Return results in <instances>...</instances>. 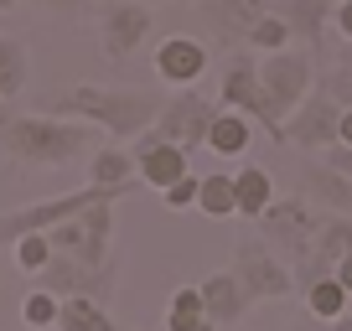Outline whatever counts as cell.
<instances>
[{"label": "cell", "mask_w": 352, "mask_h": 331, "mask_svg": "<svg viewBox=\"0 0 352 331\" xmlns=\"http://www.w3.org/2000/svg\"><path fill=\"white\" fill-rule=\"evenodd\" d=\"M47 114H63V119H88L99 124L114 140H135L155 124V114L166 109V99L155 89H109V83H73V89L52 93L42 104Z\"/></svg>", "instance_id": "cell-1"}, {"label": "cell", "mask_w": 352, "mask_h": 331, "mask_svg": "<svg viewBox=\"0 0 352 331\" xmlns=\"http://www.w3.org/2000/svg\"><path fill=\"white\" fill-rule=\"evenodd\" d=\"M99 124L88 119H63V114H0V145L21 166H67L94 150Z\"/></svg>", "instance_id": "cell-2"}, {"label": "cell", "mask_w": 352, "mask_h": 331, "mask_svg": "<svg viewBox=\"0 0 352 331\" xmlns=\"http://www.w3.org/2000/svg\"><path fill=\"white\" fill-rule=\"evenodd\" d=\"M316 57L306 47H280V52L259 57V83H264V109H270V124L264 135L275 145H285V119L306 104V93L316 89Z\"/></svg>", "instance_id": "cell-3"}, {"label": "cell", "mask_w": 352, "mask_h": 331, "mask_svg": "<svg viewBox=\"0 0 352 331\" xmlns=\"http://www.w3.org/2000/svg\"><path fill=\"white\" fill-rule=\"evenodd\" d=\"M259 238L275 249V254H285L290 264H300V259L311 254V243H316V233H321V207L311 197H275L270 207L259 212Z\"/></svg>", "instance_id": "cell-4"}, {"label": "cell", "mask_w": 352, "mask_h": 331, "mask_svg": "<svg viewBox=\"0 0 352 331\" xmlns=\"http://www.w3.org/2000/svg\"><path fill=\"white\" fill-rule=\"evenodd\" d=\"M130 192H135V181L130 187H99V181H88V187L67 192V197H47V202H32V207H21V212H6V218H0V243H16L21 233H47L52 222L78 218V212H88L94 202H124Z\"/></svg>", "instance_id": "cell-5"}, {"label": "cell", "mask_w": 352, "mask_h": 331, "mask_svg": "<svg viewBox=\"0 0 352 331\" xmlns=\"http://www.w3.org/2000/svg\"><path fill=\"white\" fill-rule=\"evenodd\" d=\"M228 269L239 275V285H243L249 300H285V295H296V264H290L285 254H275L259 233L233 243V264Z\"/></svg>", "instance_id": "cell-6"}, {"label": "cell", "mask_w": 352, "mask_h": 331, "mask_svg": "<svg viewBox=\"0 0 352 331\" xmlns=\"http://www.w3.org/2000/svg\"><path fill=\"white\" fill-rule=\"evenodd\" d=\"M218 114H223L218 99H202L197 89H176L171 99H166V109L155 114L151 135H155V140H176V145H187V150H197V145H208V130H212Z\"/></svg>", "instance_id": "cell-7"}, {"label": "cell", "mask_w": 352, "mask_h": 331, "mask_svg": "<svg viewBox=\"0 0 352 331\" xmlns=\"http://www.w3.org/2000/svg\"><path fill=\"white\" fill-rule=\"evenodd\" d=\"M285 140L300 145V150H327V145L342 140V104L331 99L321 83L306 93V104L285 119Z\"/></svg>", "instance_id": "cell-8"}, {"label": "cell", "mask_w": 352, "mask_h": 331, "mask_svg": "<svg viewBox=\"0 0 352 331\" xmlns=\"http://www.w3.org/2000/svg\"><path fill=\"white\" fill-rule=\"evenodd\" d=\"M151 36V5L145 0H109L99 5V47L109 62H124Z\"/></svg>", "instance_id": "cell-9"}, {"label": "cell", "mask_w": 352, "mask_h": 331, "mask_svg": "<svg viewBox=\"0 0 352 331\" xmlns=\"http://www.w3.org/2000/svg\"><path fill=\"white\" fill-rule=\"evenodd\" d=\"M218 104H223V109L249 114L259 130L270 124V109H264V83H259V57H254V47H243V52L228 57V67H223V89H218Z\"/></svg>", "instance_id": "cell-10"}, {"label": "cell", "mask_w": 352, "mask_h": 331, "mask_svg": "<svg viewBox=\"0 0 352 331\" xmlns=\"http://www.w3.org/2000/svg\"><path fill=\"white\" fill-rule=\"evenodd\" d=\"M192 11L202 16V26H208L223 47H243L249 42V26L259 21L264 11H275V5H270V0H197Z\"/></svg>", "instance_id": "cell-11"}, {"label": "cell", "mask_w": 352, "mask_h": 331, "mask_svg": "<svg viewBox=\"0 0 352 331\" xmlns=\"http://www.w3.org/2000/svg\"><path fill=\"white\" fill-rule=\"evenodd\" d=\"M135 171H140V187L166 192L171 181H182V176L192 171V166H187V145H176V140H155L151 130L135 135Z\"/></svg>", "instance_id": "cell-12"}, {"label": "cell", "mask_w": 352, "mask_h": 331, "mask_svg": "<svg viewBox=\"0 0 352 331\" xmlns=\"http://www.w3.org/2000/svg\"><path fill=\"white\" fill-rule=\"evenodd\" d=\"M155 78L161 83H171V89H192V83H202V73H208V47L197 42V36H166L161 47H155Z\"/></svg>", "instance_id": "cell-13"}, {"label": "cell", "mask_w": 352, "mask_h": 331, "mask_svg": "<svg viewBox=\"0 0 352 331\" xmlns=\"http://www.w3.org/2000/svg\"><path fill=\"white\" fill-rule=\"evenodd\" d=\"M275 11L285 16L296 42L316 57V67H327V21H331V11H337V0H280Z\"/></svg>", "instance_id": "cell-14"}, {"label": "cell", "mask_w": 352, "mask_h": 331, "mask_svg": "<svg viewBox=\"0 0 352 331\" xmlns=\"http://www.w3.org/2000/svg\"><path fill=\"white\" fill-rule=\"evenodd\" d=\"M300 187H306V197L316 202V207L347 212L352 218V176L347 171H337V166H327V161H306L300 166Z\"/></svg>", "instance_id": "cell-15"}, {"label": "cell", "mask_w": 352, "mask_h": 331, "mask_svg": "<svg viewBox=\"0 0 352 331\" xmlns=\"http://www.w3.org/2000/svg\"><path fill=\"white\" fill-rule=\"evenodd\" d=\"M202 306H208L212 326H239L243 310H249L254 300L243 295V285H239V275H233V269H218V275L202 279Z\"/></svg>", "instance_id": "cell-16"}, {"label": "cell", "mask_w": 352, "mask_h": 331, "mask_svg": "<svg viewBox=\"0 0 352 331\" xmlns=\"http://www.w3.org/2000/svg\"><path fill=\"white\" fill-rule=\"evenodd\" d=\"M114 207L120 202H94L83 212V243H78V259L88 269H104L114 264Z\"/></svg>", "instance_id": "cell-17"}, {"label": "cell", "mask_w": 352, "mask_h": 331, "mask_svg": "<svg viewBox=\"0 0 352 331\" xmlns=\"http://www.w3.org/2000/svg\"><path fill=\"white\" fill-rule=\"evenodd\" d=\"M249 140H254V119L249 114H239V109H223L218 119H212V130H208V150L212 155H243L249 150Z\"/></svg>", "instance_id": "cell-18"}, {"label": "cell", "mask_w": 352, "mask_h": 331, "mask_svg": "<svg viewBox=\"0 0 352 331\" xmlns=\"http://www.w3.org/2000/svg\"><path fill=\"white\" fill-rule=\"evenodd\" d=\"M88 181H99V187H130V181H140V171H135V150H124V145H104V150H94V161H88Z\"/></svg>", "instance_id": "cell-19"}, {"label": "cell", "mask_w": 352, "mask_h": 331, "mask_svg": "<svg viewBox=\"0 0 352 331\" xmlns=\"http://www.w3.org/2000/svg\"><path fill=\"white\" fill-rule=\"evenodd\" d=\"M233 192H239V218H259V212L275 202L270 171H264V166H249V161H243V171H233Z\"/></svg>", "instance_id": "cell-20"}, {"label": "cell", "mask_w": 352, "mask_h": 331, "mask_svg": "<svg viewBox=\"0 0 352 331\" xmlns=\"http://www.w3.org/2000/svg\"><path fill=\"white\" fill-rule=\"evenodd\" d=\"M166 331H218L202 306V285H182L166 306Z\"/></svg>", "instance_id": "cell-21"}, {"label": "cell", "mask_w": 352, "mask_h": 331, "mask_svg": "<svg viewBox=\"0 0 352 331\" xmlns=\"http://www.w3.org/2000/svg\"><path fill=\"white\" fill-rule=\"evenodd\" d=\"M197 212L202 218H239V192H233V171H208L197 192Z\"/></svg>", "instance_id": "cell-22"}, {"label": "cell", "mask_w": 352, "mask_h": 331, "mask_svg": "<svg viewBox=\"0 0 352 331\" xmlns=\"http://www.w3.org/2000/svg\"><path fill=\"white\" fill-rule=\"evenodd\" d=\"M32 78V62H26V42L21 36H0V99H16Z\"/></svg>", "instance_id": "cell-23"}, {"label": "cell", "mask_w": 352, "mask_h": 331, "mask_svg": "<svg viewBox=\"0 0 352 331\" xmlns=\"http://www.w3.org/2000/svg\"><path fill=\"white\" fill-rule=\"evenodd\" d=\"M300 295H306V310L311 316H321V321H337V316H347V285H342L337 275H321L316 285H306L300 290Z\"/></svg>", "instance_id": "cell-24"}, {"label": "cell", "mask_w": 352, "mask_h": 331, "mask_svg": "<svg viewBox=\"0 0 352 331\" xmlns=\"http://www.w3.org/2000/svg\"><path fill=\"white\" fill-rule=\"evenodd\" d=\"M290 42H296V32L285 26V16L264 11L259 21L249 26V42H243V47H254V52H280V47H290Z\"/></svg>", "instance_id": "cell-25"}, {"label": "cell", "mask_w": 352, "mask_h": 331, "mask_svg": "<svg viewBox=\"0 0 352 331\" xmlns=\"http://www.w3.org/2000/svg\"><path fill=\"white\" fill-rule=\"evenodd\" d=\"M57 316H63V295H52V290H42V285L21 300V321L32 331H57Z\"/></svg>", "instance_id": "cell-26"}, {"label": "cell", "mask_w": 352, "mask_h": 331, "mask_svg": "<svg viewBox=\"0 0 352 331\" xmlns=\"http://www.w3.org/2000/svg\"><path fill=\"white\" fill-rule=\"evenodd\" d=\"M52 238L47 233H21L16 238V269H26V275H42L47 264H52Z\"/></svg>", "instance_id": "cell-27"}, {"label": "cell", "mask_w": 352, "mask_h": 331, "mask_svg": "<svg viewBox=\"0 0 352 331\" xmlns=\"http://www.w3.org/2000/svg\"><path fill=\"white\" fill-rule=\"evenodd\" d=\"M316 83L342 104V109H352V62H331V67H321Z\"/></svg>", "instance_id": "cell-28"}, {"label": "cell", "mask_w": 352, "mask_h": 331, "mask_svg": "<svg viewBox=\"0 0 352 331\" xmlns=\"http://www.w3.org/2000/svg\"><path fill=\"white\" fill-rule=\"evenodd\" d=\"M197 192H202V176H197V171H187L182 181H171V187L161 192V202L171 212H192V207H197Z\"/></svg>", "instance_id": "cell-29"}, {"label": "cell", "mask_w": 352, "mask_h": 331, "mask_svg": "<svg viewBox=\"0 0 352 331\" xmlns=\"http://www.w3.org/2000/svg\"><path fill=\"white\" fill-rule=\"evenodd\" d=\"M280 331H337V321H321V316H311V310H306V316L285 321V326H280Z\"/></svg>", "instance_id": "cell-30"}, {"label": "cell", "mask_w": 352, "mask_h": 331, "mask_svg": "<svg viewBox=\"0 0 352 331\" xmlns=\"http://www.w3.org/2000/svg\"><path fill=\"white\" fill-rule=\"evenodd\" d=\"M327 166H337V171H347V176H352V145L347 140L327 145Z\"/></svg>", "instance_id": "cell-31"}, {"label": "cell", "mask_w": 352, "mask_h": 331, "mask_svg": "<svg viewBox=\"0 0 352 331\" xmlns=\"http://www.w3.org/2000/svg\"><path fill=\"white\" fill-rule=\"evenodd\" d=\"M331 26H337V36H347V42H352V0H337V11H331Z\"/></svg>", "instance_id": "cell-32"}, {"label": "cell", "mask_w": 352, "mask_h": 331, "mask_svg": "<svg viewBox=\"0 0 352 331\" xmlns=\"http://www.w3.org/2000/svg\"><path fill=\"white\" fill-rule=\"evenodd\" d=\"M331 275H337L342 285H347V295H352V254H342V259H337V269H331Z\"/></svg>", "instance_id": "cell-33"}, {"label": "cell", "mask_w": 352, "mask_h": 331, "mask_svg": "<svg viewBox=\"0 0 352 331\" xmlns=\"http://www.w3.org/2000/svg\"><path fill=\"white\" fill-rule=\"evenodd\" d=\"M342 140L352 145V109H342Z\"/></svg>", "instance_id": "cell-34"}, {"label": "cell", "mask_w": 352, "mask_h": 331, "mask_svg": "<svg viewBox=\"0 0 352 331\" xmlns=\"http://www.w3.org/2000/svg\"><path fill=\"white\" fill-rule=\"evenodd\" d=\"M36 5H47V11H67L73 0H36Z\"/></svg>", "instance_id": "cell-35"}, {"label": "cell", "mask_w": 352, "mask_h": 331, "mask_svg": "<svg viewBox=\"0 0 352 331\" xmlns=\"http://www.w3.org/2000/svg\"><path fill=\"white\" fill-rule=\"evenodd\" d=\"M337 331H352V316H337Z\"/></svg>", "instance_id": "cell-36"}, {"label": "cell", "mask_w": 352, "mask_h": 331, "mask_svg": "<svg viewBox=\"0 0 352 331\" xmlns=\"http://www.w3.org/2000/svg\"><path fill=\"white\" fill-rule=\"evenodd\" d=\"M337 62H352V47H342V52H337Z\"/></svg>", "instance_id": "cell-37"}, {"label": "cell", "mask_w": 352, "mask_h": 331, "mask_svg": "<svg viewBox=\"0 0 352 331\" xmlns=\"http://www.w3.org/2000/svg\"><path fill=\"white\" fill-rule=\"evenodd\" d=\"M0 11H16V0H0Z\"/></svg>", "instance_id": "cell-38"}, {"label": "cell", "mask_w": 352, "mask_h": 331, "mask_svg": "<svg viewBox=\"0 0 352 331\" xmlns=\"http://www.w3.org/2000/svg\"><path fill=\"white\" fill-rule=\"evenodd\" d=\"M145 5H161V0H145Z\"/></svg>", "instance_id": "cell-39"}, {"label": "cell", "mask_w": 352, "mask_h": 331, "mask_svg": "<svg viewBox=\"0 0 352 331\" xmlns=\"http://www.w3.org/2000/svg\"><path fill=\"white\" fill-rule=\"evenodd\" d=\"M192 5H197V0H192Z\"/></svg>", "instance_id": "cell-40"}]
</instances>
